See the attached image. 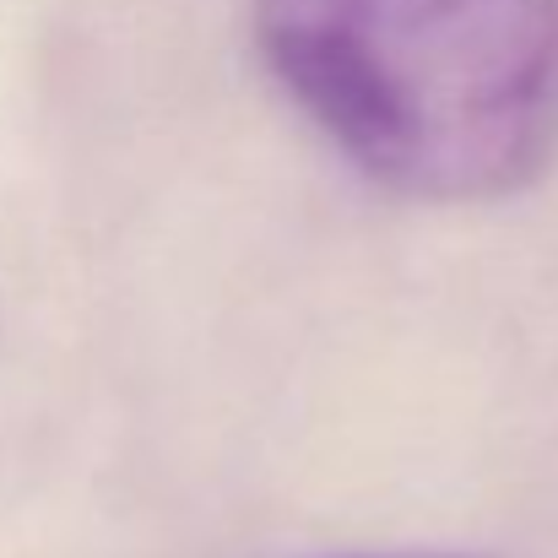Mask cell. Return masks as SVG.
<instances>
[{"label": "cell", "instance_id": "obj_1", "mask_svg": "<svg viewBox=\"0 0 558 558\" xmlns=\"http://www.w3.org/2000/svg\"><path fill=\"white\" fill-rule=\"evenodd\" d=\"M299 114L374 185L472 206L558 158V0H255Z\"/></svg>", "mask_w": 558, "mask_h": 558}]
</instances>
